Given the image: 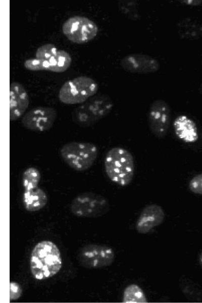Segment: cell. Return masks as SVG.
Masks as SVG:
<instances>
[{"label": "cell", "instance_id": "obj_1", "mask_svg": "<svg viewBox=\"0 0 202 303\" xmlns=\"http://www.w3.org/2000/svg\"><path fill=\"white\" fill-rule=\"evenodd\" d=\"M60 251L49 240L38 242L33 247L30 260V268L35 279L42 280L57 274L62 267Z\"/></svg>", "mask_w": 202, "mask_h": 303}, {"label": "cell", "instance_id": "obj_2", "mask_svg": "<svg viewBox=\"0 0 202 303\" xmlns=\"http://www.w3.org/2000/svg\"><path fill=\"white\" fill-rule=\"evenodd\" d=\"M105 172L109 179L121 186L128 185L134 174V160L126 148L116 146L109 149L105 157Z\"/></svg>", "mask_w": 202, "mask_h": 303}, {"label": "cell", "instance_id": "obj_3", "mask_svg": "<svg viewBox=\"0 0 202 303\" xmlns=\"http://www.w3.org/2000/svg\"><path fill=\"white\" fill-rule=\"evenodd\" d=\"M113 106V102L109 95H94L73 110L72 121L81 127L90 126L109 114Z\"/></svg>", "mask_w": 202, "mask_h": 303}, {"label": "cell", "instance_id": "obj_4", "mask_svg": "<svg viewBox=\"0 0 202 303\" xmlns=\"http://www.w3.org/2000/svg\"><path fill=\"white\" fill-rule=\"evenodd\" d=\"M60 154L64 162L70 168L82 172L93 165L98 156V148L92 143L72 141L64 144Z\"/></svg>", "mask_w": 202, "mask_h": 303}, {"label": "cell", "instance_id": "obj_5", "mask_svg": "<svg viewBox=\"0 0 202 303\" xmlns=\"http://www.w3.org/2000/svg\"><path fill=\"white\" fill-rule=\"evenodd\" d=\"M98 85L92 78L80 76L65 82L58 94L59 100L65 104H82L97 92Z\"/></svg>", "mask_w": 202, "mask_h": 303}, {"label": "cell", "instance_id": "obj_6", "mask_svg": "<svg viewBox=\"0 0 202 303\" xmlns=\"http://www.w3.org/2000/svg\"><path fill=\"white\" fill-rule=\"evenodd\" d=\"M70 209L71 212L78 217L94 218L107 214L110 210V204L108 199L101 194L85 192L73 199Z\"/></svg>", "mask_w": 202, "mask_h": 303}, {"label": "cell", "instance_id": "obj_7", "mask_svg": "<svg viewBox=\"0 0 202 303\" xmlns=\"http://www.w3.org/2000/svg\"><path fill=\"white\" fill-rule=\"evenodd\" d=\"M98 28L90 19L80 16L67 19L62 25L64 35L71 42L83 44L93 39L97 34Z\"/></svg>", "mask_w": 202, "mask_h": 303}, {"label": "cell", "instance_id": "obj_8", "mask_svg": "<svg viewBox=\"0 0 202 303\" xmlns=\"http://www.w3.org/2000/svg\"><path fill=\"white\" fill-rule=\"evenodd\" d=\"M77 259L79 264L85 268L99 269L111 266L115 261V254L109 246L90 244L80 250Z\"/></svg>", "mask_w": 202, "mask_h": 303}, {"label": "cell", "instance_id": "obj_9", "mask_svg": "<svg viewBox=\"0 0 202 303\" xmlns=\"http://www.w3.org/2000/svg\"><path fill=\"white\" fill-rule=\"evenodd\" d=\"M57 117L56 110L48 107H35L23 116V126L35 132H44L49 130Z\"/></svg>", "mask_w": 202, "mask_h": 303}, {"label": "cell", "instance_id": "obj_10", "mask_svg": "<svg viewBox=\"0 0 202 303\" xmlns=\"http://www.w3.org/2000/svg\"><path fill=\"white\" fill-rule=\"evenodd\" d=\"M148 122L154 135L159 138L164 137L171 122V109L168 103L162 99L154 100L148 111Z\"/></svg>", "mask_w": 202, "mask_h": 303}, {"label": "cell", "instance_id": "obj_11", "mask_svg": "<svg viewBox=\"0 0 202 303\" xmlns=\"http://www.w3.org/2000/svg\"><path fill=\"white\" fill-rule=\"evenodd\" d=\"M122 68L135 74H148L157 72L160 64L156 58L146 54L134 53L125 56L120 61Z\"/></svg>", "mask_w": 202, "mask_h": 303}, {"label": "cell", "instance_id": "obj_12", "mask_svg": "<svg viewBox=\"0 0 202 303\" xmlns=\"http://www.w3.org/2000/svg\"><path fill=\"white\" fill-rule=\"evenodd\" d=\"M165 218V213L161 206L149 204L141 211L135 223L136 230L140 234H147L162 224Z\"/></svg>", "mask_w": 202, "mask_h": 303}, {"label": "cell", "instance_id": "obj_13", "mask_svg": "<svg viewBox=\"0 0 202 303\" xmlns=\"http://www.w3.org/2000/svg\"><path fill=\"white\" fill-rule=\"evenodd\" d=\"M29 104V96L25 87L19 82H11L10 84V121H16L22 116Z\"/></svg>", "mask_w": 202, "mask_h": 303}, {"label": "cell", "instance_id": "obj_14", "mask_svg": "<svg viewBox=\"0 0 202 303\" xmlns=\"http://www.w3.org/2000/svg\"><path fill=\"white\" fill-rule=\"evenodd\" d=\"M173 125L176 135L183 142L192 143L197 140L198 134L196 125L186 115L177 116L174 120Z\"/></svg>", "mask_w": 202, "mask_h": 303}, {"label": "cell", "instance_id": "obj_15", "mask_svg": "<svg viewBox=\"0 0 202 303\" xmlns=\"http://www.w3.org/2000/svg\"><path fill=\"white\" fill-rule=\"evenodd\" d=\"M22 199L25 209L32 212L42 209L47 203L46 193L38 187L32 190L24 191Z\"/></svg>", "mask_w": 202, "mask_h": 303}, {"label": "cell", "instance_id": "obj_16", "mask_svg": "<svg viewBox=\"0 0 202 303\" xmlns=\"http://www.w3.org/2000/svg\"><path fill=\"white\" fill-rule=\"evenodd\" d=\"M72 58L64 50H58L47 61H43L44 70L62 73L66 71L70 66Z\"/></svg>", "mask_w": 202, "mask_h": 303}, {"label": "cell", "instance_id": "obj_17", "mask_svg": "<svg viewBox=\"0 0 202 303\" xmlns=\"http://www.w3.org/2000/svg\"><path fill=\"white\" fill-rule=\"evenodd\" d=\"M177 30L183 38H198L202 37V22L185 18L178 22Z\"/></svg>", "mask_w": 202, "mask_h": 303}, {"label": "cell", "instance_id": "obj_18", "mask_svg": "<svg viewBox=\"0 0 202 303\" xmlns=\"http://www.w3.org/2000/svg\"><path fill=\"white\" fill-rule=\"evenodd\" d=\"M179 286L185 297L192 301L202 300V289L190 279L181 276L179 279Z\"/></svg>", "mask_w": 202, "mask_h": 303}, {"label": "cell", "instance_id": "obj_19", "mask_svg": "<svg viewBox=\"0 0 202 303\" xmlns=\"http://www.w3.org/2000/svg\"><path fill=\"white\" fill-rule=\"evenodd\" d=\"M122 302L124 303H146L147 299L142 289L136 284H130L124 289Z\"/></svg>", "mask_w": 202, "mask_h": 303}, {"label": "cell", "instance_id": "obj_20", "mask_svg": "<svg viewBox=\"0 0 202 303\" xmlns=\"http://www.w3.org/2000/svg\"><path fill=\"white\" fill-rule=\"evenodd\" d=\"M41 175L39 171L34 167L27 168L22 175V185L24 191H30L38 187Z\"/></svg>", "mask_w": 202, "mask_h": 303}, {"label": "cell", "instance_id": "obj_21", "mask_svg": "<svg viewBox=\"0 0 202 303\" xmlns=\"http://www.w3.org/2000/svg\"><path fill=\"white\" fill-rule=\"evenodd\" d=\"M58 49L56 46L52 43H46L40 46L36 52V58L42 61H47L54 55H55Z\"/></svg>", "mask_w": 202, "mask_h": 303}, {"label": "cell", "instance_id": "obj_22", "mask_svg": "<svg viewBox=\"0 0 202 303\" xmlns=\"http://www.w3.org/2000/svg\"><path fill=\"white\" fill-rule=\"evenodd\" d=\"M119 3V8L123 13L130 18H136L138 14L136 3L132 1H123Z\"/></svg>", "mask_w": 202, "mask_h": 303}, {"label": "cell", "instance_id": "obj_23", "mask_svg": "<svg viewBox=\"0 0 202 303\" xmlns=\"http://www.w3.org/2000/svg\"><path fill=\"white\" fill-rule=\"evenodd\" d=\"M188 187L192 193L202 195V173L195 175L190 179Z\"/></svg>", "mask_w": 202, "mask_h": 303}, {"label": "cell", "instance_id": "obj_24", "mask_svg": "<svg viewBox=\"0 0 202 303\" xmlns=\"http://www.w3.org/2000/svg\"><path fill=\"white\" fill-rule=\"evenodd\" d=\"M26 69L32 71L44 70L43 61L37 58L26 60L24 63Z\"/></svg>", "mask_w": 202, "mask_h": 303}, {"label": "cell", "instance_id": "obj_25", "mask_svg": "<svg viewBox=\"0 0 202 303\" xmlns=\"http://www.w3.org/2000/svg\"><path fill=\"white\" fill-rule=\"evenodd\" d=\"M10 286V300L18 299L21 296L22 292L20 285L17 282H11Z\"/></svg>", "mask_w": 202, "mask_h": 303}, {"label": "cell", "instance_id": "obj_26", "mask_svg": "<svg viewBox=\"0 0 202 303\" xmlns=\"http://www.w3.org/2000/svg\"><path fill=\"white\" fill-rule=\"evenodd\" d=\"M183 3L191 6H197L200 5L202 3V1H193L187 0L182 1Z\"/></svg>", "mask_w": 202, "mask_h": 303}, {"label": "cell", "instance_id": "obj_27", "mask_svg": "<svg viewBox=\"0 0 202 303\" xmlns=\"http://www.w3.org/2000/svg\"><path fill=\"white\" fill-rule=\"evenodd\" d=\"M198 262L200 267L202 269V251L198 256Z\"/></svg>", "mask_w": 202, "mask_h": 303}, {"label": "cell", "instance_id": "obj_28", "mask_svg": "<svg viewBox=\"0 0 202 303\" xmlns=\"http://www.w3.org/2000/svg\"><path fill=\"white\" fill-rule=\"evenodd\" d=\"M201 91H202V86H201Z\"/></svg>", "mask_w": 202, "mask_h": 303}]
</instances>
